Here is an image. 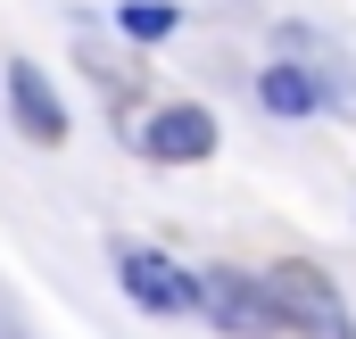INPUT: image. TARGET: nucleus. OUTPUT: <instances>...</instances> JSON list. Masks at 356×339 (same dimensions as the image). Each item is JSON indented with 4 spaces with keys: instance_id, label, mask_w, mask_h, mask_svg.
I'll use <instances>...</instances> for the list:
<instances>
[{
    "instance_id": "obj_1",
    "label": "nucleus",
    "mask_w": 356,
    "mask_h": 339,
    "mask_svg": "<svg viewBox=\"0 0 356 339\" xmlns=\"http://www.w3.org/2000/svg\"><path fill=\"white\" fill-rule=\"evenodd\" d=\"M266 290H273V306H282V331H298V339H356V315H348V298L332 290L323 265L282 256L266 273Z\"/></svg>"
},
{
    "instance_id": "obj_2",
    "label": "nucleus",
    "mask_w": 356,
    "mask_h": 339,
    "mask_svg": "<svg viewBox=\"0 0 356 339\" xmlns=\"http://www.w3.org/2000/svg\"><path fill=\"white\" fill-rule=\"evenodd\" d=\"M199 315H207L224 339H282V306H273V290L257 281V273H241V265L199 273Z\"/></svg>"
},
{
    "instance_id": "obj_3",
    "label": "nucleus",
    "mask_w": 356,
    "mask_h": 339,
    "mask_svg": "<svg viewBox=\"0 0 356 339\" xmlns=\"http://www.w3.org/2000/svg\"><path fill=\"white\" fill-rule=\"evenodd\" d=\"M116 281H124V298L141 306V315H166V323H182V315H199V273H182L166 249H116Z\"/></svg>"
},
{
    "instance_id": "obj_4",
    "label": "nucleus",
    "mask_w": 356,
    "mask_h": 339,
    "mask_svg": "<svg viewBox=\"0 0 356 339\" xmlns=\"http://www.w3.org/2000/svg\"><path fill=\"white\" fill-rule=\"evenodd\" d=\"M273 42H282V58H290V67H307V75H315L323 108L356 116V67L340 58V42H332V33H315V25H282Z\"/></svg>"
},
{
    "instance_id": "obj_5",
    "label": "nucleus",
    "mask_w": 356,
    "mask_h": 339,
    "mask_svg": "<svg viewBox=\"0 0 356 339\" xmlns=\"http://www.w3.org/2000/svg\"><path fill=\"white\" fill-rule=\"evenodd\" d=\"M8 116H17V133L42 141V149L67 141V108H58V91H50V75H42L33 58H8Z\"/></svg>"
},
{
    "instance_id": "obj_6",
    "label": "nucleus",
    "mask_w": 356,
    "mask_h": 339,
    "mask_svg": "<svg viewBox=\"0 0 356 339\" xmlns=\"http://www.w3.org/2000/svg\"><path fill=\"white\" fill-rule=\"evenodd\" d=\"M207 149H216V116L191 108V99H182V108H158V116L141 124V158H158V166H199Z\"/></svg>"
},
{
    "instance_id": "obj_7",
    "label": "nucleus",
    "mask_w": 356,
    "mask_h": 339,
    "mask_svg": "<svg viewBox=\"0 0 356 339\" xmlns=\"http://www.w3.org/2000/svg\"><path fill=\"white\" fill-rule=\"evenodd\" d=\"M257 108H266V116H282V124H298V116H323V91H315V75H307V67L273 58L266 75H257Z\"/></svg>"
},
{
    "instance_id": "obj_8",
    "label": "nucleus",
    "mask_w": 356,
    "mask_h": 339,
    "mask_svg": "<svg viewBox=\"0 0 356 339\" xmlns=\"http://www.w3.org/2000/svg\"><path fill=\"white\" fill-rule=\"evenodd\" d=\"M116 25H124V42H166L182 17L166 8V0H124V8H116Z\"/></svg>"
},
{
    "instance_id": "obj_9",
    "label": "nucleus",
    "mask_w": 356,
    "mask_h": 339,
    "mask_svg": "<svg viewBox=\"0 0 356 339\" xmlns=\"http://www.w3.org/2000/svg\"><path fill=\"white\" fill-rule=\"evenodd\" d=\"M83 67L116 91V99H133V91H141V67H133V58H116V50H99V42H83Z\"/></svg>"
},
{
    "instance_id": "obj_10",
    "label": "nucleus",
    "mask_w": 356,
    "mask_h": 339,
    "mask_svg": "<svg viewBox=\"0 0 356 339\" xmlns=\"http://www.w3.org/2000/svg\"><path fill=\"white\" fill-rule=\"evenodd\" d=\"M0 339H17V323H8V315H0Z\"/></svg>"
}]
</instances>
